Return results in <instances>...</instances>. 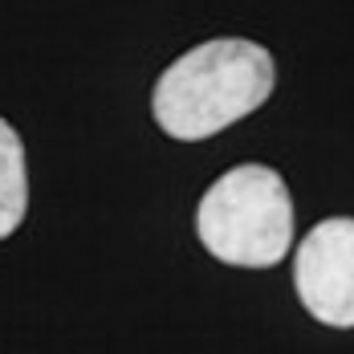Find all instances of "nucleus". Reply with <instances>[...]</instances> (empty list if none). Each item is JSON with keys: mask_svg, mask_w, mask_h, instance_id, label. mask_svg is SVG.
Instances as JSON below:
<instances>
[{"mask_svg": "<svg viewBox=\"0 0 354 354\" xmlns=\"http://www.w3.org/2000/svg\"><path fill=\"white\" fill-rule=\"evenodd\" d=\"M293 285L301 306L326 326H354V220L330 216L306 232L293 257Z\"/></svg>", "mask_w": 354, "mask_h": 354, "instance_id": "7ed1b4c3", "label": "nucleus"}, {"mask_svg": "<svg viewBox=\"0 0 354 354\" xmlns=\"http://www.w3.org/2000/svg\"><path fill=\"white\" fill-rule=\"evenodd\" d=\"M25 208H29L25 147H21V135L0 118V241L21 228Z\"/></svg>", "mask_w": 354, "mask_h": 354, "instance_id": "20e7f679", "label": "nucleus"}, {"mask_svg": "<svg viewBox=\"0 0 354 354\" xmlns=\"http://www.w3.org/2000/svg\"><path fill=\"white\" fill-rule=\"evenodd\" d=\"M196 232L216 261L269 269L293 245V196L273 167L241 163L204 192Z\"/></svg>", "mask_w": 354, "mask_h": 354, "instance_id": "f03ea898", "label": "nucleus"}, {"mask_svg": "<svg viewBox=\"0 0 354 354\" xmlns=\"http://www.w3.org/2000/svg\"><path fill=\"white\" fill-rule=\"evenodd\" d=\"M277 70L265 45L245 37H216L187 49L159 73L151 114L163 127V135L179 142L212 139L224 127L265 106Z\"/></svg>", "mask_w": 354, "mask_h": 354, "instance_id": "f257e3e1", "label": "nucleus"}]
</instances>
